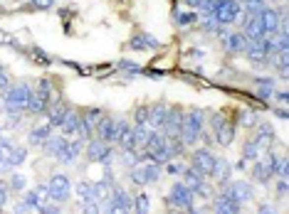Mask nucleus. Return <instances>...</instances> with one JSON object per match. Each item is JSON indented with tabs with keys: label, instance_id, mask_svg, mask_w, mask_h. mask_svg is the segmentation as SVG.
Returning a JSON list of instances; mask_svg holds the SVG:
<instances>
[{
	"label": "nucleus",
	"instance_id": "nucleus-45",
	"mask_svg": "<svg viewBox=\"0 0 289 214\" xmlns=\"http://www.w3.org/2000/svg\"><path fill=\"white\" fill-rule=\"evenodd\" d=\"M32 59H35V62H40V64H50V57H47L42 50H37V47L32 50Z\"/></svg>",
	"mask_w": 289,
	"mask_h": 214
},
{
	"label": "nucleus",
	"instance_id": "nucleus-6",
	"mask_svg": "<svg viewBox=\"0 0 289 214\" xmlns=\"http://www.w3.org/2000/svg\"><path fill=\"white\" fill-rule=\"evenodd\" d=\"M106 212H133V199L126 194V189L111 185V194L106 199Z\"/></svg>",
	"mask_w": 289,
	"mask_h": 214
},
{
	"label": "nucleus",
	"instance_id": "nucleus-32",
	"mask_svg": "<svg viewBox=\"0 0 289 214\" xmlns=\"http://www.w3.org/2000/svg\"><path fill=\"white\" fill-rule=\"evenodd\" d=\"M274 140V131H272V126H267V123H262L259 128H257V143H272Z\"/></svg>",
	"mask_w": 289,
	"mask_h": 214
},
{
	"label": "nucleus",
	"instance_id": "nucleus-15",
	"mask_svg": "<svg viewBox=\"0 0 289 214\" xmlns=\"http://www.w3.org/2000/svg\"><path fill=\"white\" fill-rule=\"evenodd\" d=\"M213 212H218V214H237V212H240V202L232 199V197L223 189V194L213 202Z\"/></svg>",
	"mask_w": 289,
	"mask_h": 214
},
{
	"label": "nucleus",
	"instance_id": "nucleus-8",
	"mask_svg": "<svg viewBox=\"0 0 289 214\" xmlns=\"http://www.w3.org/2000/svg\"><path fill=\"white\" fill-rule=\"evenodd\" d=\"M215 155L208 150V148H198L195 153H193V160H191V165H193V170H198L203 177L205 175H210L213 172V167H215Z\"/></svg>",
	"mask_w": 289,
	"mask_h": 214
},
{
	"label": "nucleus",
	"instance_id": "nucleus-3",
	"mask_svg": "<svg viewBox=\"0 0 289 214\" xmlns=\"http://www.w3.org/2000/svg\"><path fill=\"white\" fill-rule=\"evenodd\" d=\"M28 99H30V89L25 84H15L5 91V111L13 116V113H20V111H28Z\"/></svg>",
	"mask_w": 289,
	"mask_h": 214
},
{
	"label": "nucleus",
	"instance_id": "nucleus-29",
	"mask_svg": "<svg viewBox=\"0 0 289 214\" xmlns=\"http://www.w3.org/2000/svg\"><path fill=\"white\" fill-rule=\"evenodd\" d=\"M141 167H143V177H146V185H151V182H156V180L161 177V167H159L156 160H149L146 165H141Z\"/></svg>",
	"mask_w": 289,
	"mask_h": 214
},
{
	"label": "nucleus",
	"instance_id": "nucleus-49",
	"mask_svg": "<svg viewBox=\"0 0 289 214\" xmlns=\"http://www.w3.org/2000/svg\"><path fill=\"white\" fill-rule=\"evenodd\" d=\"M37 209H40V212H45V214H52V212L57 214V212H60V207H42V204H40Z\"/></svg>",
	"mask_w": 289,
	"mask_h": 214
},
{
	"label": "nucleus",
	"instance_id": "nucleus-14",
	"mask_svg": "<svg viewBox=\"0 0 289 214\" xmlns=\"http://www.w3.org/2000/svg\"><path fill=\"white\" fill-rule=\"evenodd\" d=\"M60 128H62V133L67 135V138H79L82 135V116L79 113H74V111H67V116H64V121L60 123Z\"/></svg>",
	"mask_w": 289,
	"mask_h": 214
},
{
	"label": "nucleus",
	"instance_id": "nucleus-25",
	"mask_svg": "<svg viewBox=\"0 0 289 214\" xmlns=\"http://www.w3.org/2000/svg\"><path fill=\"white\" fill-rule=\"evenodd\" d=\"M166 106H154V108H149V126L154 128V131H159L161 126H163V121H166Z\"/></svg>",
	"mask_w": 289,
	"mask_h": 214
},
{
	"label": "nucleus",
	"instance_id": "nucleus-37",
	"mask_svg": "<svg viewBox=\"0 0 289 214\" xmlns=\"http://www.w3.org/2000/svg\"><path fill=\"white\" fill-rule=\"evenodd\" d=\"M264 8V0H245V13L247 15H257Z\"/></svg>",
	"mask_w": 289,
	"mask_h": 214
},
{
	"label": "nucleus",
	"instance_id": "nucleus-26",
	"mask_svg": "<svg viewBox=\"0 0 289 214\" xmlns=\"http://www.w3.org/2000/svg\"><path fill=\"white\" fill-rule=\"evenodd\" d=\"M116 143L121 145V150H133V148H136V138H133V128H131V126H124V131L119 133Z\"/></svg>",
	"mask_w": 289,
	"mask_h": 214
},
{
	"label": "nucleus",
	"instance_id": "nucleus-31",
	"mask_svg": "<svg viewBox=\"0 0 289 214\" xmlns=\"http://www.w3.org/2000/svg\"><path fill=\"white\" fill-rule=\"evenodd\" d=\"M230 172H232V167H230L225 160H215V167H213V172H210V175H213L218 182H227Z\"/></svg>",
	"mask_w": 289,
	"mask_h": 214
},
{
	"label": "nucleus",
	"instance_id": "nucleus-10",
	"mask_svg": "<svg viewBox=\"0 0 289 214\" xmlns=\"http://www.w3.org/2000/svg\"><path fill=\"white\" fill-rule=\"evenodd\" d=\"M181 123H183V111L178 108H168L166 111V121H163V135L166 138H181Z\"/></svg>",
	"mask_w": 289,
	"mask_h": 214
},
{
	"label": "nucleus",
	"instance_id": "nucleus-7",
	"mask_svg": "<svg viewBox=\"0 0 289 214\" xmlns=\"http://www.w3.org/2000/svg\"><path fill=\"white\" fill-rule=\"evenodd\" d=\"M124 121L121 118H101L99 121V126H96V131H99V138L101 140H106V143H116V138H119V133L124 131Z\"/></svg>",
	"mask_w": 289,
	"mask_h": 214
},
{
	"label": "nucleus",
	"instance_id": "nucleus-41",
	"mask_svg": "<svg viewBox=\"0 0 289 214\" xmlns=\"http://www.w3.org/2000/svg\"><path fill=\"white\" fill-rule=\"evenodd\" d=\"M25 182H28V180H25V175H13V180H10V187L20 192V189H25Z\"/></svg>",
	"mask_w": 289,
	"mask_h": 214
},
{
	"label": "nucleus",
	"instance_id": "nucleus-1",
	"mask_svg": "<svg viewBox=\"0 0 289 214\" xmlns=\"http://www.w3.org/2000/svg\"><path fill=\"white\" fill-rule=\"evenodd\" d=\"M203 133V111L193 108L188 113H183V123H181V140L183 145H193Z\"/></svg>",
	"mask_w": 289,
	"mask_h": 214
},
{
	"label": "nucleus",
	"instance_id": "nucleus-2",
	"mask_svg": "<svg viewBox=\"0 0 289 214\" xmlns=\"http://www.w3.org/2000/svg\"><path fill=\"white\" fill-rule=\"evenodd\" d=\"M50 99H52V81H50V79H40L37 86H35V91L30 89L28 111H30V113H42V111L47 108Z\"/></svg>",
	"mask_w": 289,
	"mask_h": 214
},
{
	"label": "nucleus",
	"instance_id": "nucleus-27",
	"mask_svg": "<svg viewBox=\"0 0 289 214\" xmlns=\"http://www.w3.org/2000/svg\"><path fill=\"white\" fill-rule=\"evenodd\" d=\"M151 133H154V128H151L149 123H136V126H133V138H136V145H138V148H143Z\"/></svg>",
	"mask_w": 289,
	"mask_h": 214
},
{
	"label": "nucleus",
	"instance_id": "nucleus-30",
	"mask_svg": "<svg viewBox=\"0 0 289 214\" xmlns=\"http://www.w3.org/2000/svg\"><path fill=\"white\" fill-rule=\"evenodd\" d=\"M47 138H50V123L37 126V128H32V131H30V143H32V145H42Z\"/></svg>",
	"mask_w": 289,
	"mask_h": 214
},
{
	"label": "nucleus",
	"instance_id": "nucleus-42",
	"mask_svg": "<svg viewBox=\"0 0 289 214\" xmlns=\"http://www.w3.org/2000/svg\"><path fill=\"white\" fill-rule=\"evenodd\" d=\"M136 123H149V106L136 108Z\"/></svg>",
	"mask_w": 289,
	"mask_h": 214
},
{
	"label": "nucleus",
	"instance_id": "nucleus-36",
	"mask_svg": "<svg viewBox=\"0 0 289 214\" xmlns=\"http://www.w3.org/2000/svg\"><path fill=\"white\" fill-rule=\"evenodd\" d=\"M77 194H79L84 202H89V199H94V187H92L89 182H82V185H77Z\"/></svg>",
	"mask_w": 289,
	"mask_h": 214
},
{
	"label": "nucleus",
	"instance_id": "nucleus-52",
	"mask_svg": "<svg viewBox=\"0 0 289 214\" xmlns=\"http://www.w3.org/2000/svg\"><path fill=\"white\" fill-rule=\"evenodd\" d=\"M259 212H262V214H267V212H272V207H269V204H262V207H259Z\"/></svg>",
	"mask_w": 289,
	"mask_h": 214
},
{
	"label": "nucleus",
	"instance_id": "nucleus-47",
	"mask_svg": "<svg viewBox=\"0 0 289 214\" xmlns=\"http://www.w3.org/2000/svg\"><path fill=\"white\" fill-rule=\"evenodd\" d=\"M8 81H10V79H8V72H5L3 67H0V91H3V89L8 86Z\"/></svg>",
	"mask_w": 289,
	"mask_h": 214
},
{
	"label": "nucleus",
	"instance_id": "nucleus-5",
	"mask_svg": "<svg viewBox=\"0 0 289 214\" xmlns=\"http://www.w3.org/2000/svg\"><path fill=\"white\" fill-rule=\"evenodd\" d=\"M213 18H215L220 25H232V23L240 18L237 0H215V13H213Z\"/></svg>",
	"mask_w": 289,
	"mask_h": 214
},
{
	"label": "nucleus",
	"instance_id": "nucleus-17",
	"mask_svg": "<svg viewBox=\"0 0 289 214\" xmlns=\"http://www.w3.org/2000/svg\"><path fill=\"white\" fill-rule=\"evenodd\" d=\"M128 47H131V50H138V52H149V50H156V47H161V42H159L156 37L146 35V32H141V35L131 37Z\"/></svg>",
	"mask_w": 289,
	"mask_h": 214
},
{
	"label": "nucleus",
	"instance_id": "nucleus-16",
	"mask_svg": "<svg viewBox=\"0 0 289 214\" xmlns=\"http://www.w3.org/2000/svg\"><path fill=\"white\" fill-rule=\"evenodd\" d=\"M25 158H28V150H25V148H20V145H10V148H8V153H5V158H3V170H13V167H18L20 162H25Z\"/></svg>",
	"mask_w": 289,
	"mask_h": 214
},
{
	"label": "nucleus",
	"instance_id": "nucleus-50",
	"mask_svg": "<svg viewBox=\"0 0 289 214\" xmlns=\"http://www.w3.org/2000/svg\"><path fill=\"white\" fill-rule=\"evenodd\" d=\"M277 192H279V194H284V192H287V180H282V182H279V187H277Z\"/></svg>",
	"mask_w": 289,
	"mask_h": 214
},
{
	"label": "nucleus",
	"instance_id": "nucleus-38",
	"mask_svg": "<svg viewBox=\"0 0 289 214\" xmlns=\"http://www.w3.org/2000/svg\"><path fill=\"white\" fill-rule=\"evenodd\" d=\"M176 20H178V25H193V23L198 20V15H195L193 10H188V13H176Z\"/></svg>",
	"mask_w": 289,
	"mask_h": 214
},
{
	"label": "nucleus",
	"instance_id": "nucleus-53",
	"mask_svg": "<svg viewBox=\"0 0 289 214\" xmlns=\"http://www.w3.org/2000/svg\"><path fill=\"white\" fill-rule=\"evenodd\" d=\"M0 209H3V207H0Z\"/></svg>",
	"mask_w": 289,
	"mask_h": 214
},
{
	"label": "nucleus",
	"instance_id": "nucleus-20",
	"mask_svg": "<svg viewBox=\"0 0 289 214\" xmlns=\"http://www.w3.org/2000/svg\"><path fill=\"white\" fill-rule=\"evenodd\" d=\"M247 40H259L264 37V30H262V23H259V13L257 15H250L247 23H245V32H242Z\"/></svg>",
	"mask_w": 289,
	"mask_h": 214
},
{
	"label": "nucleus",
	"instance_id": "nucleus-13",
	"mask_svg": "<svg viewBox=\"0 0 289 214\" xmlns=\"http://www.w3.org/2000/svg\"><path fill=\"white\" fill-rule=\"evenodd\" d=\"M215 140H218V145H223V148H227V145H232V140H235V123L232 121H220L215 128Z\"/></svg>",
	"mask_w": 289,
	"mask_h": 214
},
{
	"label": "nucleus",
	"instance_id": "nucleus-34",
	"mask_svg": "<svg viewBox=\"0 0 289 214\" xmlns=\"http://www.w3.org/2000/svg\"><path fill=\"white\" fill-rule=\"evenodd\" d=\"M151 202H149V197L146 194H136V199H133V212H138V214H146L151 207H149Z\"/></svg>",
	"mask_w": 289,
	"mask_h": 214
},
{
	"label": "nucleus",
	"instance_id": "nucleus-21",
	"mask_svg": "<svg viewBox=\"0 0 289 214\" xmlns=\"http://www.w3.org/2000/svg\"><path fill=\"white\" fill-rule=\"evenodd\" d=\"M79 153H82V140L74 138V140H67V145H64V150H62V155H60L57 160H62V162H74V160L79 158Z\"/></svg>",
	"mask_w": 289,
	"mask_h": 214
},
{
	"label": "nucleus",
	"instance_id": "nucleus-46",
	"mask_svg": "<svg viewBox=\"0 0 289 214\" xmlns=\"http://www.w3.org/2000/svg\"><path fill=\"white\" fill-rule=\"evenodd\" d=\"M32 5L40 8V10H50V8L55 5V0H32Z\"/></svg>",
	"mask_w": 289,
	"mask_h": 214
},
{
	"label": "nucleus",
	"instance_id": "nucleus-18",
	"mask_svg": "<svg viewBox=\"0 0 289 214\" xmlns=\"http://www.w3.org/2000/svg\"><path fill=\"white\" fill-rule=\"evenodd\" d=\"M99 121H101V111L99 108H89V111H84L82 113V135H92L94 133V128L99 126Z\"/></svg>",
	"mask_w": 289,
	"mask_h": 214
},
{
	"label": "nucleus",
	"instance_id": "nucleus-23",
	"mask_svg": "<svg viewBox=\"0 0 289 214\" xmlns=\"http://www.w3.org/2000/svg\"><path fill=\"white\" fill-rule=\"evenodd\" d=\"M183 177H186V187L188 189H193V192H198L203 185H205V180H203V175L198 172V170H193V167H188V170H183Z\"/></svg>",
	"mask_w": 289,
	"mask_h": 214
},
{
	"label": "nucleus",
	"instance_id": "nucleus-22",
	"mask_svg": "<svg viewBox=\"0 0 289 214\" xmlns=\"http://www.w3.org/2000/svg\"><path fill=\"white\" fill-rule=\"evenodd\" d=\"M64 145H67V140L62 138V135H57V138H47L45 143H42V148H45V153L47 155H55V158H60L62 155V150H64Z\"/></svg>",
	"mask_w": 289,
	"mask_h": 214
},
{
	"label": "nucleus",
	"instance_id": "nucleus-40",
	"mask_svg": "<svg viewBox=\"0 0 289 214\" xmlns=\"http://www.w3.org/2000/svg\"><path fill=\"white\" fill-rule=\"evenodd\" d=\"M240 121H242V126L252 128V126H255V121H257V116H255L250 108H245V111H242V116H240Z\"/></svg>",
	"mask_w": 289,
	"mask_h": 214
},
{
	"label": "nucleus",
	"instance_id": "nucleus-44",
	"mask_svg": "<svg viewBox=\"0 0 289 214\" xmlns=\"http://www.w3.org/2000/svg\"><path fill=\"white\" fill-rule=\"evenodd\" d=\"M183 170H186L183 162H168V167H166L168 175H183Z\"/></svg>",
	"mask_w": 289,
	"mask_h": 214
},
{
	"label": "nucleus",
	"instance_id": "nucleus-19",
	"mask_svg": "<svg viewBox=\"0 0 289 214\" xmlns=\"http://www.w3.org/2000/svg\"><path fill=\"white\" fill-rule=\"evenodd\" d=\"M225 192H227L232 199H237L240 204L247 202V199H252V187H250L247 182H230V185L225 187Z\"/></svg>",
	"mask_w": 289,
	"mask_h": 214
},
{
	"label": "nucleus",
	"instance_id": "nucleus-24",
	"mask_svg": "<svg viewBox=\"0 0 289 214\" xmlns=\"http://www.w3.org/2000/svg\"><path fill=\"white\" fill-rule=\"evenodd\" d=\"M223 42H225L227 52H240V50H245L247 37H245V35H240V32H235V35H223Z\"/></svg>",
	"mask_w": 289,
	"mask_h": 214
},
{
	"label": "nucleus",
	"instance_id": "nucleus-9",
	"mask_svg": "<svg viewBox=\"0 0 289 214\" xmlns=\"http://www.w3.org/2000/svg\"><path fill=\"white\" fill-rule=\"evenodd\" d=\"M193 189H188L183 182H176L173 187H171V202H173V207H183V209H188V212H193Z\"/></svg>",
	"mask_w": 289,
	"mask_h": 214
},
{
	"label": "nucleus",
	"instance_id": "nucleus-35",
	"mask_svg": "<svg viewBox=\"0 0 289 214\" xmlns=\"http://www.w3.org/2000/svg\"><path fill=\"white\" fill-rule=\"evenodd\" d=\"M262 167H264L269 175L277 172V155H274L272 150H267V155H264V160H262Z\"/></svg>",
	"mask_w": 289,
	"mask_h": 214
},
{
	"label": "nucleus",
	"instance_id": "nucleus-39",
	"mask_svg": "<svg viewBox=\"0 0 289 214\" xmlns=\"http://www.w3.org/2000/svg\"><path fill=\"white\" fill-rule=\"evenodd\" d=\"M252 172H255V180H259V182H267L272 175L262 167V162H255V167H252Z\"/></svg>",
	"mask_w": 289,
	"mask_h": 214
},
{
	"label": "nucleus",
	"instance_id": "nucleus-43",
	"mask_svg": "<svg viewBox=\"0 0 289 214\" xmlns=\"http://www.w3.org/2000/svg\"><path fill=\"white\" fill-rule=\"evenodd\" d=\"M119 67H121L124 72H128V74H143V69H141L138 64H131V62H121Z\"/></svg>",
	"mask_w": 289,
	"mask_h": 214
},
{
	"label": "nucleus",
	"instance_id": "nucleus-51",
	"mask_svg": "<svg viewBox=\"0 0 289 214\" xmlns=\"http://www.w3.org/2000/svg\"><path fill=\"white\" fill-rule=\"evenodd\" d=\"M186 5H191V8H193V10H195V8H198V5H200V0H186Z\"/></svg>",
	"mask_w": 289,
	"mask_h": 214
},
{
	"label": "nucleus",
	"instance_id": "nucleus-33",
	"mask_svg": "<svg viewBox=\"0 0 289 214\" xmlns=\"http://www.w3.org/2000/svg\"><path fill=\"white\" fill-rule=\"evenodd\" d=\"M242 158H245V160H257V158H259V143H257V140H250V143L245 145V150H242Z\"/></svg>",
	"mask_w": 289,
	"mask_h": 214
},
{
	"label": "nucleus",
	"instance_id": "nucleus-4",
	"mask_svg": "<svg viewBox=\"0 0 289 214\" xmlns=\"http://www.w3.org/2000/svg\"><path fill=\"white\" fill-rule=\"evenodd\" d=\"M72 194V182L67 175H52L50 185H47V197L52 202H67Z\"/></svg>",
	"mask_w": 289,
	"mask_h": 214
},
{
	"label": "nucleus",
	"instance_id": "nucleus-12",
	"mask_svg": "<svg viewBox=\"0 0 289 214\" xmlns=\"http://www.w3.org/2000/svg\"><path fill=\"white\" fill-rule=\"evenodd\" d=\"M111 143H106V140H101V138H96V140H89V145H87V155H89V160H111V148H109Z\"/></svg>",
	"mask_w": 289,
	"mask_h": 214
},
{
	"label": "nucleus",
	"instance_id": "nucleus-48",
	"mask_svg": "<svg viewBox=\"0 0 289 214\" xmlns=\"http://www.w3.org/2000/svg\"><path fill=\"white\" fill-rule=\"evenodd\" d=\"M8 199V185L5 182H0V204H3Z\"/></svg>",
	"mask_w": 289,
	"mask_h": 214
},
{
	"label": "nucleus",
	"instance_id": "nucleus-11",
	"mask_svg": "<svg viewBox=\"0 0 289 214\" xmlns=\"http://www.w3.org/2000/svg\"><path fill=\"white\" fill-rule=\"evenodd\" d=\"M259 23H262V30L267 37H274L279 32V10L274 8H262L259 10Z\"/></svg>",
	"mask_w": 289,
	"mask_h": 214
},
{
	"label": "nucleus",
	"instance_id": "nucleus-28",
	"mask_svg": "<svg viewBox=\"0 0 289 214\" xmlns=\"http://www.w3.org/2000/svg\"><path fill=\"white\" fill-rule=\"evenodd\" d=\"M67 104H62V101H57L55 106H50V126H60L62 121H64V116H67Z\"/></svg>",
	"mask_w": 289,
	"mask_h": 214
}]
</instances>
